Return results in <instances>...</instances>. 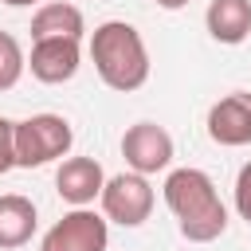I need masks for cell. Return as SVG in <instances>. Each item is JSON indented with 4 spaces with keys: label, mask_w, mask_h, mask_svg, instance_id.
<instances>
[{
    "label": "cell",
    "mask_w": 251,
    "mask_h": 251,
    "mask_svg": "<svg viewBox=\"0 0 251 251\" xmlns=\"http://www.w3.org/2000/svg\"><path fill=\"white\" fill-rule=\"evenodd\" d=\"M161 196L188 243H212L227 231V208L204 169H173L165 176Z\"/></svg>",
    "instance_id": "1"
},
{
    "label": "cell",
    "mask_w": 251,
    "mask_h": 251,
    "mask_svg": "<svg viewBox=\"0 0 251 251\" xmlns=\"http://www.w3.org/2000/svg\"><path fill=\"white\" fill-rule=\"evenodd\" d=\"M90 59H94L98 78L110 90H118V94L141 90L149 82V51H145V39L126 20H106V24L94 27V35H90Z\"/></svg>",
    "instance_id": "2"
},
{
    "label": "cell",
    "mask_w": 251,
    "mask_h": 251,
    "mask_svg": "<svg viewBox=\"0 0 251 251\" xmlns=\"http://www.w3.org/2000/svg\"><path fill=\"white\" fill-rule=\"evenodd\" d=\"M75 145V129L63 114H31L16 122V169H39L47 161L67 157Z\"/></svg>",
    "instance_id": "3"
},
{
    "label": "cell",
    "mask_w": 251,
    "mask_h": 251,
    "mask_svg": "<svg viewBox=\"0 0 251 251\" xmlns=\"http://www.w3.org/2000/svg\"><path fill=\"white\" fill-rule=\"evenodd\" d=\"M98 200H102V216L122 224V227H141L153 216V204H157L149 176H141L133 169L118 173V176H106V188H102Z\"/></svg>",
    "instance_id": "4"
},
{
    "label": "cell",
    "mask_w": 251,
    "mask_h": 251,
    "mask_svg": "<svg viewBox=\"0 0 251 251\" xmlns=\"http://www.w3.org/2000/svg\"><path fill=\"white\" fill-rule=\"evenodd\" d=\"M110 220L90 208H71L63 220H55L39 243V251H106L110 243Z\"/></svg>",
    "instance_id": "5"
},
{
    "label": "cell",
    "mask_w": 251,
    "mask_h": 251,
    "mask_svg": "<svg viewBox=\"0 0 251 251\" xmlns=\"http://www.w3.org/2000/svg\"><path fill=\"white\" fill-rule=\"evenodd\" d=\"M122 157L133 173L141 176H153V173H165L173 165V137L165 126L157 122H133L126 133H122Z\"/></svg>",
    "instance_id": "6"
},
{
    "label": "cell",
    "mask_w": 251,
    "mask_h": 251,
    "mask_svg": "<svg viewBox=\"0 0 251 251\" xmlns=\"http://www.w3.org/2000/svg\"><path fill=\"white\" fill-rule=\"evenodd\" d=\"M208 137L224 149L251 145V90H231L208 110Z\"/></svg>",
    "instance_id": "7"
},
{
    "label": "cell",
    "mask_w": 251,
    "mask_h": 251,
    "mask_svg": "<svg viewBox=\"0 0 251 251\" xmlns=\"http://www.w3.org/2000/svg\"><path fill=\"white\" fill-rule=\"evenodd\" d=\"M82 67V47L78 39H31V55H27V71L31 78L59 86L71 82Z\"/></svg>",
    "instance_id": "8"
},
{
    "label": "cell",
    "mask_w": 251,
    "mask_h": 251,
    "mask_svg": "<svg viewBox=\"0 0 251 251\" xmlns=\"http://www.w3.org/2000/svg\"><path fill=\"white\" fill-rule=\"evenodd\" d=\"M106 188V173L94 157H63L59 173H55V192L71 204V208H86L102 196Z\"/></svg>",
    "instance_id": "9"
},
{
    "label": "cell",
    "mask_w": 251,
    "mask_h": 251,
    "mask_svg": "<svg viewBox=\"0 0 251 251\" xmlns=\"http://www.w3.org/2000/svg\"><path fill=\"white\" fill-rule=\"evenodd\" d=\"M208 35L224 47H235L251 35V0H212L204 12Z\"/></svg>",
    "instance_id": "10"
},
{
    "label": "cell",
    "mask_w": 251,
    "mask_h": 251,
    "mask_svg": "<svg viewBox=\"0 0 251 251\" xmlns=\"http://www.w3.org/2000/svg\"><path fill=\"white\" fill-rule=\"evenodd\" d=\"M35 224H39V212L27 196H20V192L0 196V251L24 247L35 235Z\"/></svg>",
    "instance_id": "11"
},
{
    "label": "cell",
    "mask_w": 251,
    "mask_h": 251,
    "mask_svg": "<svg viewBox=\"0 0 251 251\" xmlns=\"http://www.w3.org/2000/svg\"><path fill=\"white\" fill-rule=\"evenodd\" d=\"M82 31H86V20L67 0L39 4L31 16V39H82Z\"/></svg>",
    "instance_id": "12"
},
{
    "label": "cell",
    "mask_w": 251,
    "mask_h": 251,
    "mask_svg": "<svg viewBox=\"0 0 251 251\" xmlns=\"http://www.w3.org/2000/svg\"><path fill=\"white\" fill-rule=\"evenodd\" d=\"M24 71H27V55H24L20 39L12 31H0V94L12 90L24 78Z\"/></svg>",
    "instance_id": "13"
},
{
    "label": "cell",
    "mask_w": 251,
    "mask_h": 251,
    "mask_svg": "<svg viewBox=\"0 0 251 251\" xmlns=\"http://www.w3.org/2000/svg\"><path fill=\"white\" fill-rule=\"evenodd\" d=\"M8 169H16V122L0 114V176Z\"/></svg>",
    "instance_id": "14"
},
{
    "label": "cell",
    "mask_w": 251,
    "mask_h": 251,
    "mask_svg": "<svg viewBox=\"0 0 251 251\" xmlns=\"http://www.w3.org/2000/svg\"><path fill=\"white\" fill-rule=\"evenodd\" d=\"M235 212H239V220H247L251 224V161L239 169V176H235Z\"/></svg>",
    "instance_id": "15"
},
{
    "label": "cell",
    "mask_w": 251,
    "mask_h": 251,
    "mask_svg": "<svg viewBox=\"0 0 251 251\" xmlns=\"http://www.w3.org/2000/svg\"><path fill=\"white\" fill-rule=\"evenodd\" d=\"M153 4H157V8H165V12H176V8H184L188 0H153Z\"/></svg>",
    "instance_id": "16"
},
{
    "label": "cell",
    "mask_w": 251,
    "mask_h": 251,
    "mask_svg": "<svg viewBox=\"0 0 251 251\" xmlns=\"http://www.w3.org/2000/svg\"><path fill=\"white\" fill-rule=\"evenodd\" d=\"M4 4H12V8H24V4H39V0H4Z\"/></svg>",
    "instance_id": "17"
}]
</instances>
